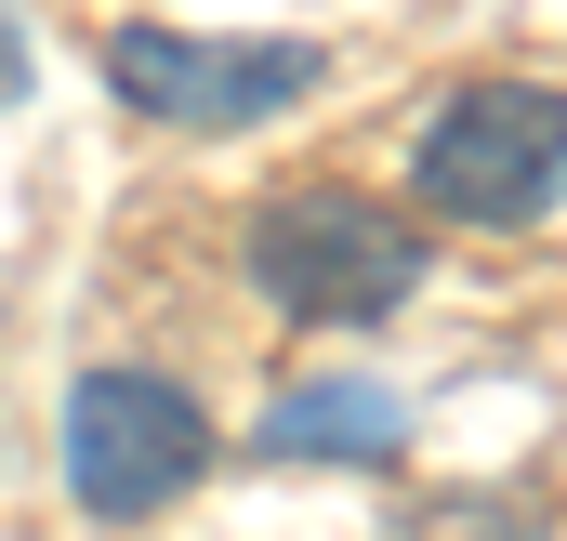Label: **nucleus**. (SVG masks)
<instances>
[{
	"label": "nucleus",
	"mask_w": 567,
	"mask_h": 541,
	"mask_svg": "<svg viewBox=\"0 0 567 541\" xmlns=\"http://www.w3.org/2000/svg\"><path fill=\"white\" fill-rule=\"evenodd\" d=\"M106 80H120V106L172 120V133H251L330 80V53L317 40H212V27H106Z\"/></svg>",
	"instance_id": "20e7f679"
},
{
	"label": "nucleus",
	"mask_w": 567,
	"mask_h": 541,
	"mask_svg": "<svg viewBox=\"0 0 567 541\" xmlns=\"http://www.w3.org/2000/svg\"><path fill=\"white\" fill-rule=\"evenodd\" d=\"M13 67H27V53H13V27H0V93H13Z\"/></svg>",
	"instance_id": "423d86ee"
},
{
	"label": "nucleus",
	"mask_w": 567,
	"mask_h": 541,
	"mask_svg": "<svg viewBox=\"0 0 567 541\" xmlns=\"http://www.w3.org/2000/svg\"><path fill=\"white\" fill-rule=\"evenodd\" d=\"M212 462V409L185 397L172 370H80L66 384V489L93 529H145L198 489Z\"/></svg>",
	"instance_id": "7ed1b4c3"
},
{
	"label": "nucleus",
	"mask_w": 567,
	"mask_h": 541,
	"mask_svg": "<svg viewBox=\"0 0 567 541\" xmlns=\"http://www.w3.org/2000/svg\"><path fill=\"white\" fill-rule=\"evenodd\" d=\"M251 290L278 304L290 330H383L410 290L435 277V225L410 198L357 185V172H303L251 212Z\"/></svg>",
	"instance_id": "f257e3e1"
},
{
	"label": "nucleus",
	"mask_w": 567,
	"mask_h": 541,
	"mask_svg": "<svg viewBox=\"0 0 567 541\" xmlns=\"http://www.w3.org/2000/svg\"><path fill=\"white\" fill-rule=\"evenodd\" d=\"M567 198V93L555 80H462L410 145L423 225H542Z\"/></svg>",
	"instance_id": "f03ea898"
},
{
	"label": "nucleus",
	"mask_w": 567,
	"mask_h": 541,
	"mask_svg": "<svg viewBox=\"0 0 567 541\" xmlns=\"http://www.w3.org/2000/svg\"><path fill=\"white\" fill-rule=\"evenodd\" d=\"M396 436H410V409L383 397V384H290L265 409V449L278 462H383Z\"/></svg>",
	"instance_id": "39448f33"
}]
</instances>
